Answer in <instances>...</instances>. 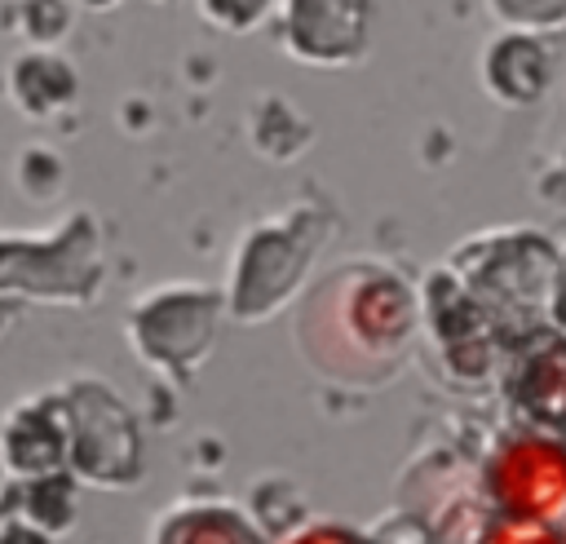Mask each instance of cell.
Returning <instances> with one entry per match:
<instances>
[{
	"label": "cell",
	"mask_w": 566,
	"mask_h": 544,
	"mask_svg": "<svg viewBox=\"0 0 566 544\" xmlns=\"http://www.w3.org/2000/svg\"><path fill=\"white\" fill-rule=\"evenodd\" d=\"M102 270V234L88 212H66L49 230L0 234V296L9 301L88 305Z\"/></svg>",
	"instance_id": "6da1fadb"
},
{
	"label": "cell",
	"mask_w": 566,
	"mask_h": 544,
	"mask_svg": "<svg viewBox=\"0 0 566 544\" xmlns=\"http://www.w3.org/2000/svg\"><path fill=\"white\" fill-rule=\"evenodd\" d=\"M4 93H9V102H13L18 115H27V119H53L57 111H66L75 102L80 75H75V66L57 49L31 44V49H22L9 62Z\"/></svg>",
	"instance_id": "9c48e42d"
},
{
	"label": "cell",
	"mask_w": 566,
	"mask_h": 544,
	"mask_svg": "<svg viewBox=\"0 0 566 544\" xmlns=\"http://www.w3.org/2000/svg\"><path fill=\"white\" fill-rule=\"evenodd\" d=\"M13 314H18V301L0 296V341H4V336H9V327H13Z\"/></svg>",
	"instance_id": "ac0fdd59"
},
{
	"label": "cell",
	"mask_w": 566,
	"mask_h": 544,
	"mask_svg": "<svg viewBox=\"0 0 566 544\" xmlns=\"http://www.w3.org/2000/svg\"><path fill=\"white\" fill-rule=\"evenodd\" d=\"M310 248L296 230V221L287 226H256L239 257H234V283H230V310L239 318H265L305 274Z\"/></svg>",
	"instance_id": "5b68a950"
},
{
	"label": "cell",
	"mask_w": 566,
	"mask_h": 544,
	"mask_svg": "<svg viewBox=\"0 0 566 544\" xmlns=\"http://www.w3.org/2000/svg\"><path fill=\"white\" fill-rule=\"evenodd\" d=\"M482 544H562V535L553 531V522H535V517H513V513H504L500 522L486 526Z\"/></svg>",
	"instance_id": "5bb4252c"
},
{
	"label": "cell",
	"mask_w": 566,
	"mask_h": 544,
	"mask_svg": "<svg viewBox=\"0 0 566 544\" xmlns=\"http://www.w3.org/2000/svg\"><path fill=\"white\" fill-rule=\"evenodd\" d=\"M13 495L9 500V513L35 522L40 531H49L53 540L66 535L80 517V478L71 469H53V473H40V478H22L13 482ZM4 513V517H9Z\"/></svg>",
	"instance_id": "8fae6325"
},
{
	"label": "cell",
	"mask_w": 566,
	"mask_h": 544,
	"mask_svg": "<svg viewBox=\"0 0 566 544\" xmlns=\"http://www.w3.org/2000/svg\"><path fill=\"white\" fill-rule=\"evenodd\" d=\"M217 310L221 301L199 283H164L133 301L128 310V345L137 358L164 376H190L217 336Z\"/></svg>",
	"instance_id": "3957f363"
},
{
	"label": "cell",
	"mask_w": 566,
	"mask_h": 544,
	"mask_svg": "<svg viewBox=\"0 0 566 544\" xmlns=\"http://www.w3.org/2000/svg\"><path fill=\"white\" fill-rule=\"evenodd\" d=\"M150 544H261L256 522L234 504L186 500L155 517Z\"/></svg>",
	"instance_id": "30bf717a"
},
{
	"label": "cell",
	"mask_w": 566,
	"mask_h": 544,
	"mask_svg": "<svg viewBox=\"0 0 566 544\" xmlns=\"http://www.w3.org/2000/svg\"><path fill=\"white\" fill-rule=\"evenodd\" d=\"M66 407V469L97 491H124L142 478V429L128 402L97 376L57 385Z\"/></svg>",
	"instance_id": "7a4b0ae2"
},
{
	"label": "cell",
	"mask_w": 566,
	"mask_h": 544,
	"mask_svg": "<svg viewBox=\"0 0 566 544\" xmlns=\"http://www.w3.org/2000/svg\"><path fill=\"white\" fill-rule=\"evenodd\" d=\"M0 460L18 482L66 469V407L57 385L18 398L0 416Z\"/></svg>",
	"instance_id": "ba28073f"
},
{
	"label": "cell",
	"mask_w": 566,
	"mask_h": 544,
	"mask_svg": "<svg viewBox=\"0 0 566 544\" xmlns=\"http://www.w3.org/2000/svg\"><path fill=\"white\" fill-rule=\"evenodd\" d=\"M80 4H88V9H115L119 0H80Z\"/></svg>",
	"instance_id": "d6986e66"
},
{
	"label": "cell",
	"mask_w": 566,
	"mask_h": 544,
	"mask_svg": "<svg viewBox=\"0 0 566 544\" xmlns=\"http://www.w3.org/2000/svg\"><path fill=\"white\" fill-rule=\"evenodd\" d=\"M270 4H274V0H199V13H203L212 27L239 35V31H252V27L270 13Z\"/></svg>",
	"instance_id": "4fadbf2b"
},
{
	"label": "cell",
	"mask_w": 566,
	"mask_h": 544,
	"mask_svg": "<svg viewBox=\"0 0 566 544\" xmlns=\"http://www.w3.org/2000/svg\"><path fill=\"white\" fill-rule=\"evenodd\" d=\"M349 283L336 296L340 336L363 354H398L411 336V292L394 274H345Z\"/></svg>",
	"instance_id": "52a82bcc"
},
{
	"label": "cell",
	"mask_w": 566,
	"mask_h": 544,
	"mask_svg": "<svg viewBox=\"0 0 566 544\" xmlns=\"http://www.w3.org/2000/svg\"><path fill=\"white\" fill-rule=\"evenodd\" d=\"M371 0H283V44L310 66H345L363 57Z\"/></svg>",
	"instance_id": "8992f818"
},
{
	"label": "cell",
	"mask_w": 566,
	"mask_h": 544,
	"mask_svg": "<svg viewBox=\"0 0 566 544\" xmlns=\"http://www.w3.org/2000/svg\"><path fill=\"white\" fill-rule=\"evenodd\" d=\"M491 500L513 517H566V442L553 433H513L486 464Z\"/></svg>",
	"instance_id": "277c9868"
},
{
	"label": "cell",
	"mask_w": 566,
	"mask_h": 544,
	"mask_svg": "<svg viewBox=\"0 0 566 544\" xmlns=\"http://www.w3.org/2000/svg\"><path fill=\"white\" fill-rule=\"evenodd\" d=\"M13 482H18V478H13V473H9V464L0 460V517L9 513V495H13Z\"/></svg>",
	"instance_id": "e0dca14e"
},
{
	"label": "cell",
	"mask_w": 566,
	"mask_h": 544,
	"mask_svg": "<svg viewBox=\"0 0 566 544\" xmlns=\"http://www.w3.org/2000/svg\"><path fill=\"white\" fill-rule=\"evenodd\" d=\"M279 544H363L354 531H345V526H332V522H314V526H296V531H287Z\"/></svg>",
	"instance_id": "9a60e30c"
},
{
	"label": "cell",
	"mask_w": 566,
	"mask_h": 544,
	"mask_svg": "<svg viewBox=\"0 0 566 544\" xmlns=\"http://www.w3.org/2000/svg\"><path fill=\"white\" fill-rule=\"evenodd\" d=\"M0 544H53V535L40 531L35 522L9 513V517H0Z\"/></svg>",
	"instance_id": "2e32d148"
},
{
	"label": "cell",
	"mask_w": 566,
	"mask_h": 544,
	"mask_svg": "<svg viewBox=\"0 0 566 544\" xmlns=\"http://www.w3.org/2000/svg\"><path fill=\"white\" fill-rule=\"evenodd\" d=\"M66 27H71L66 0H18V31H22L31 44L53 49Z\"/></svg>",
	"instance_id": "7c38bea8"
},
{
	"label": "cell",
	"mask_w": 566,
	"mask_h": 544,
	"mask_svg": "<svg viewBox=\"0 0 566 544\" xmlns=\"http://www.w3.org/2000/svg\"><path fill=\"white\" fill-rule=\"evenodd\" d=\"M562 544H566V535H562Z\"/></svg>",
	"instance_id": "ffe728a7"
}]
</instances>
